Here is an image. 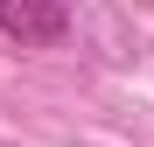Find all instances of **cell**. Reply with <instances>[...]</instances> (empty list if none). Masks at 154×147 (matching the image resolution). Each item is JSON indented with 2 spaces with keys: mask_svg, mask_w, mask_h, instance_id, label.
Instances as JSON below:
<instances>
[{
  "mask_svg": "<svg viewBox=\"0 0 154 147\" xmlns=\"http://www.w3.org/2000/svg\"><path fill=\"white\" fill-rule=\"evenodd\" d=\"M0 35H14V42H63L70 35V7H49V0H0Z\"/></svg>",
  "mask_w": 154,
  "mask_h": 147,
  "instance_id": "1",
  "label": "cell"
}]
</instances>
